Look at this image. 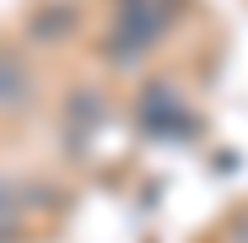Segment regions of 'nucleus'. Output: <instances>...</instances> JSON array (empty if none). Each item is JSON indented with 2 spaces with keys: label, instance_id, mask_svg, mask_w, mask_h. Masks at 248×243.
Segmentation results:
<instances>
[{
  "label": "nucleus",
  "instance_id": "obj_2",
  "mask_svg": "<svg viewBox=\"0 0 248 243\" xmlns=\"http://www.w3.org/2000/svg\"><path fill=\"white\" fill-rule=\"evenodd\" d=\"M27 97V65L0 49V108H16Z\"/></svg>",
  "mask_w": 248,
  "mask_h": 243
},
{
  "label": "nucleus",
  "instance_id": "obj_3",
  "mask_svg": "<svg viewBox=\"0 0 248 243\" xmlns=\"http://www.w3.org/2000/svg\"><path fill=\"white\" fill-rule=\"evenodd\" d=\"M22 222V206H16V194H11V184L0 178V238H6L11 227Z\"/></svg>",
  "mask_w": 248,
  "mask_h": 243
},
{
  "label": "nucleus",
  "instance_id": "obj_1",
  "mask_svg": "<svg viewBox=\"0 0 248 243\" xmlns=\"http://www.w3.org/2000/svg\"><path fill=\"white\" fill-rule=\"evenodd\" d=\"M178 11V0H119L113 6V27H108V60L113 65H130L140 60L162 32H168Z\"/></svg>",
  "mask_w": 248,
  "mask_h": 243
}]
</instances>
